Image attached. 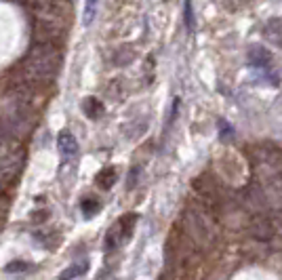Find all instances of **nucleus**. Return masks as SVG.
Segmentation results:
<instances>
[{"instance_id": "f8f14e48", "label": "nucleus", "mask_w": 282, "mask_h": 280, "mask_svg": "<svg viewBox=\"0 0 282 280\" xmlns=\"http://www.w3.org/2000/svg\"><path fill=\"white\" fill-rule=\"evenodd\" d=\"M114 181H116V171H114V169H105V171H101L99 177H97V183H99L101 190H110L112 185H114Z\"/></svg>"}, {"instance_id": "4468645a", "label": "nucleus", "mask_w": 282, "mask_h": 280, "mask_svg": "<svg viewBox=\"0 0 282 280\" xmlns=\"http://www.w3.org/2000/svg\"><path fill=\"white\" fill-rule=\"evenodd\" d=\"M97 5H99V0H86V5H84V23H91L95 13H97Z\"/></svg>"}, {"instance_id": "2eb2a0df", "label": "nucleus", "mask_w": 282, "mask_h": 280, "mask_svg": "<svg viewBox=\"0 0 282 280\" xmlns=\"http://www.w3.org/2000/svg\"><path fill=\"white\" fill-rule=\"evenodd\" d=\"M80 206H82V213L91 217V215H95V213H97V208H99V202H97L95 198H84Z\"/></svg>"}, {"instance_id": "7ed1b4c3", "label": "nucleus", "mask_w": 282, "mask_h": 280, "mask_svg": "<svg viewBox=\"0 0 282 280\" xmlns=\"http://www.w3.org/2000/svg\"><path fill=\"white\" fill-rule=\"evenodd\" d=\"M28 5L36 17V32L42 38L40 42H51L63 34L68 15L61 0H28Z\"/></svg>"}, {"instance_id": "dca6fc26", "label": "nucleus", "mask_w": 282, "mask_h": 280, "mask_svg": "<svg viewBox=\"0 0 282 280\" xmlns=\"http://www.w3.org/2000/svg\"><path fill=\"white\" fill-rule=\"evenodd\" d=\"M5 270H7L9 274H15V272H28V270H30V264H28V261H13V264H9Z\"/></svg>"}, {"instance_id": "0eeeda50", "label": "nucleus", "mask_w": 282, "mask_h": 280, "mask_svg": "<svg viewBox=\"0 0 282 280\" xmlns=\"http://www.w3.org/2000/svg\"><path fill=\"white\" fill-rule=\"evenodd\" d=\"M264 36L266 40H270L276 46H282V19H272L266 23L264 28Z\"/></svg>"}, {"instance_id": "f257e3e1", "label": "nucleus", "mask_w": 282, "mask_h": 280, "mask_svg": "<svg viewBox=\"0 0 282 280\" xmlns=\"http://www.w3.org/2000/svg\"><path fill=\"white\" fill-rule=\"evenodd\" d=\"M61 65V53L53 42H36L28 51L24 65H21V78L30 86L51 82Z\"/></svg>"}, {"instance_id": "6e6552de", "label": "nucleus", "mask_w": 282, "mask_h": 280, "mask_svg": "<svg viewBox=\"0 0 282 280\" xmlns=\"http://www.w3.org/2000/svg\"><path fill=\"white\" fill-rule=\"evenodd\" d=\"M249 55H251V63H253L255 67H268V65L272 63L270 53H268L266 49H261V46H253Z\"/></svg>"}, {"instance_id": "39448f33", "label": "nucleus", "mask_w": 282, "mask_h": 280, "mask_svg": "<svg viewBox=\"0 0 282 280\" xmlns=\"http://www.w3.org/2000/svg\"><path fill=\"white\" fill-rule=\"evenodd\" d=\"M249 234L251 238L259 240V242H268L274 238L276 230H274V221L266 215V213H255L249 221Z\"/></svg>"}, {"instance_id": "9b49d317", "label": "nucleus", "mask_w": 282, "mask_h": 280, "mask_svg": "<svg viewBox=\"0 0 282 280\" xmlns=\"http://www.w3.org/2000/svg\"><path fill=\"white\" fill-rule=\"evenodd\" d=\"M86 264H72V266H68L66 270H63L61 274H59V280H74V278H78V276H82L84 272H86Z\"/></svg>"}, {"instance_id": "6ab92c4d", "label": "nucleus", "mask_w": 282, "mask_h": 280, "mask_svg": "<svg viewBox=\"0 0 282 280\" xmlns=\"http://www.w3.org/2000/svg\"><path fill=\"white\" fill-rule=\"evenodd\" d=\"M7 206H9V204H7V200H5L3 196H0V215H3V213L7 211Z\"/></svg>"}, {"instance_id": "f3484780", "label": "nucleus", "mask_w": 282, "mask_h": 280, "mask_svg": "<svg viewBox=\"0 0 282 280\" xmlns=\"http://www.w3.org/2000/svg\"><path fill=\"white\" fill-rule=\"evenodd\" d=\"M185 23H187V28H190V30L194 28V11H192V0H187V3H185Z\"/></svg>"}, {"instance_id": "ddd939ff", "label": "nucleus", "mask_w": 282, "mask_h": 280, "mask_svg": "<svg viewBox=\"0 0 282 280\" xmlns=\"http://www.w3.org/2000/svg\"><path fill=\"white\" fill-rule=\"evenodd\" d=\"M82 110H84L86 114H89L91 118H97V116L101 114V103H99L95 97H89V99H86V101L82 103Z\"/></svg>"}, {"instance_id": "1a4fd4ad", "label": "nucleus", "mask_w": 282, "mask_h": 280, "mask_svg": "<svg viewBox=\"0 0 282 280\" xmlns=\"http://www.w3.org/2000/svg\"><path fill=\"white\" fill-rule=\"evenodd\" d=\"M135 221H137V215L135 213H126L124 217L118 219V225H120V232H122V240H128L135 230Z\"/></svg>"}, {"instance_id": "423d86ee", "label": "nucleus", "mask_w": 282, "mask_h": 280, "mask_svg": "<svg viewBox=\"0 0 282 280\" xmlns=\"http://www.w3.org/2000/svg\"><path fill=\"white\" fill-rule=\"evenodd\" d=\"M57 148H59V154L66 160H72V158L78 156V142H76V137L70 131H61L59 133Z\"/></svg>"}, {"instance_id": "9d476101", "label": "nucleus", "mask_w": 282, "mask_h": 280, "mask_svg": "<svg viewBox=\"0 0 282 280\" xmlns=\"http://www.w3.org/2000/svg\"><path fill=\"white\" fill-rule=\"evenodd\" d=\"M120 242H124L122 240V232H120V225H118V221L107 230V234H105V249L107 251H112V249H116Z\"/></svg>"}, {"instance_id": "f03ea898", "label": "nucleus", "mask_w": 282, "mask_h": 280, "mask_svg": "<svg viewBox=\"0 0 282 280\" xmlns=\"http://www.w3.org/2000/svg\"><path fill=\"white\" fill-rule=\"evenodd\" d=\"M183 227L187 240L200 251H211L219 240V230L213 219V213L204 204H190L183 211Z\"/></svg>"}, {"instance_id": "a211bd4d", "label": "nucleus", "mask_w": 282, "mask_h": 280, "mask_svg": "<svg viewBox=\"0 0 282 280\" xmlns=\"http://www.w3.org/2000/svg\"><path fill=\"white\" fill-rule=\"evenodd\" d=\"M158 280H175V276H173V272H171V270H164V272L158 276Z\"/></svg>"}, {"instance_id": "20e7f679", "label": "nucleus", "mask_w": 282, "mask_h": 280, "mask_svg": "<svg viewBox=\"0 0 282 280\" xmlns=\"http://www.w3.org/2000/svg\"><path fill=\"white\" fill-rule=\"evenodd\" d=\"M21 162H24V152L19 148V139L0 127V194L13 183Z\"/></svg>"}]
</instances>
